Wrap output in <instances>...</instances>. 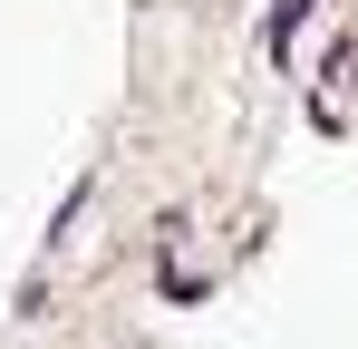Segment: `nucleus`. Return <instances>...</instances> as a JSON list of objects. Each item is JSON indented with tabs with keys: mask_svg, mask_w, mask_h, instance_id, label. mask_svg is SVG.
Returning a JSON list of instances; mask_svg holds the SVG:
<instances>
[{
	"mask_svg": "<svg viewBox=\"0 0 358 349\" xmlns=\"http://www.w3.org/2000/svg\"><path fill=\"white\" fill-rule=\"evenodd\" d=\"M300 20H310V0H271V29H262V39H271V58H291Z\"/></svg>",
	"mask_w": 358,
	"mask_h": 349,
	"instance_id": "1",
	"label": "nucleus"
}]
</instances>
